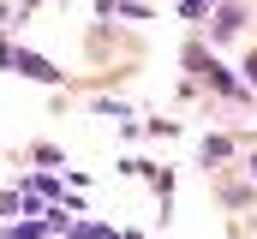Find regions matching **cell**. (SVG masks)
<instances>
[{"label": "cell", "mask_w": 257, "mask_h": 239, "mask_svg": "<svg viewBox=\"0 0 257 239\" xmlns=\"http://www.w3.org/2000/svg\"><path fill=\"white\" fill-rule=\"evenodd\" d=\"M12 66L24 72V78H36V84H60L66 72L54 66V60H42V54H30V48H12Z\"/></svg>", "instance_id": "1"}, {"label": "cell", "mask_w": 257, "mask_h": 239, "mask_svg": "<svg viewBox=\"0 0 257 239\" xmlns=\"http://www.w3.org/2000/svg\"><path fill=\"white\" fill-rule=\"evenodd\" d=\"M192 66H197V72H203V78H209V84H215V90H227V96H239V84H233V78H227V72L215 66V60H203V54H192Z\"/></svg>", "instance_id": "2"}, {"label": "cell", "mask_w": 257, "mask_h": 239, "mask_svg": "<svg viewBox=\"0 0 257 239\" xmlns=\"http://www.w3.org/2000/svg\"><path fill=\"white\" fill-rule=\"evenodd\" d=\"M239 18H245L239 6H221V12H215V36H233V30H239Z\"/></svg>", "instance_id": "3"}, {"label": "cell", "mask_w": 257, "mask_h": 239, "mask_svg": "<svg viewBox=\"0 0 257 239\" xmlns=\"http://www.w3.org/2000/svg\"><path fill=\"white\" fill-rule=\"evenodd\" d=\"M227 150H233V144H227V138H203V162H221V156H227Z\"/></svg>", "instance_id": "4"}, {"label": "cell", "mask_w": 257, "mask_h": 239, "mask_svg": "<svg viewBox=\"0 0 257 239\" xmlns=\"http://www.w3.org/2000/svg\"><path fill=\"white\" fill-rule=\"evenodd\" d=\"M209 6H215V0H180V12H186V18H203Z\"/></svg>", "instance_id": "5"}, {"label": "cell", "mask_w": 257, "mask_h": 239, "mask_svg": "<svg viewBox=\"0 0 257 239\" xmlns=\"http://www.w3.org/2000/svg\"><path fill=\"white\" fill-rule=\"evenodd\" d=\"M245 78H251V84H257V54H251V60H245Z\"/></svg>", "instance_id": "6"}, {"label": "cell", "mask_w": 257, "mask_h": 239, "mask_svg": "<svg viewBox=\"0 0 257 239\" xmlns=\"http://www.w3.org/2000/svg\"><path fill=\"white\" fill-rule=\"evenodd\" d=\"M245 168H251V179H257V156H251V162H245Z\"/></svg>", "instance_id": "7"}]
</instances>
